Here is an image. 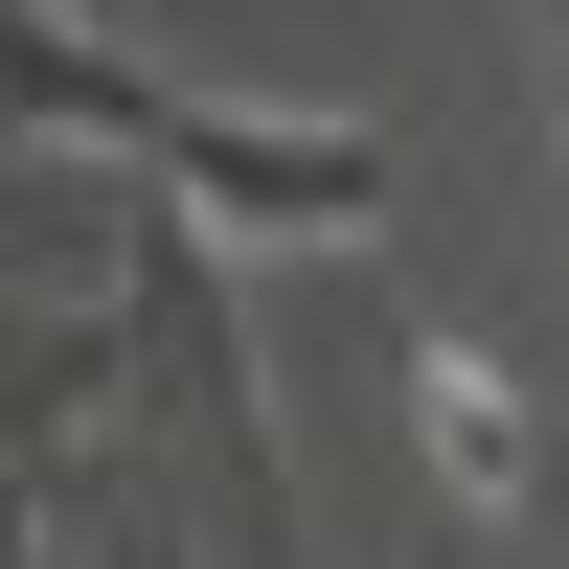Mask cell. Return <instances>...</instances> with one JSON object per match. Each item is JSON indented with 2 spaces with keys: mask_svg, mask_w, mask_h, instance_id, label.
Returning a JSON list of instances; mask_svg holds the SVG:
<instances>
[{
  "mask_svg": "<svg viewBox=\"0 0 569 569\" xmlns=\"http://www.w3.org/2000/svg\"><path fill=\"white\" fill-rule=\"evenodd\" d=\"M410 410H433V479L456 501H525V410H501L479 342H410Z\"/></svg>",
  "mask_w": 569,
  "mask_h": 569,
  "instance_id": "6da1fadb",
  "label": "cell"
}]
</instances>
